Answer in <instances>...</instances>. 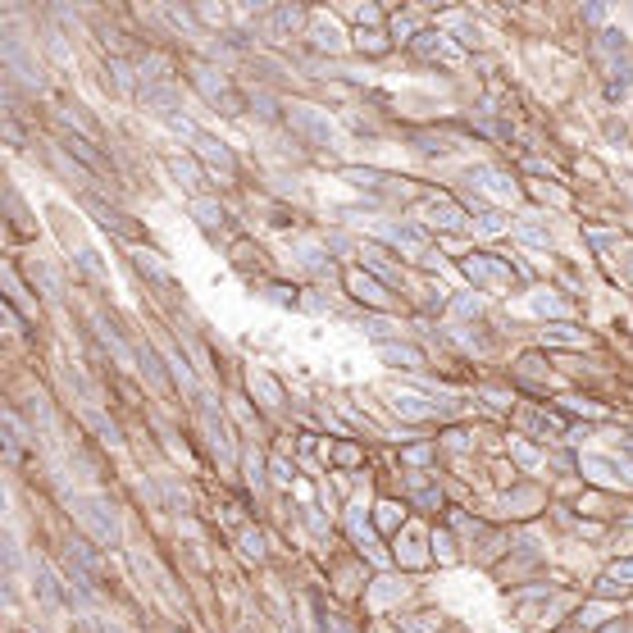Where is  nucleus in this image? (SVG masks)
<instances>
[{"instance_id":"1","label":"nucleus","mask_w":633,"mask_h":633,"mask_svg":"<svg viewBox=\"0 0 633 633\" xmlns=\"http://www.w3.org/2000/svg\"><path fill=\"white\" fill-rule=\"evenodd\" d=\"M64 506H68V520H78L92 542H101L105 551L123 547V520H119V506L105 497V492H74Z\"/></svg>"},{"instance_id":"2","label":"nucleus","mask_w":633,"mask_h":633,"mask_svg":"<svg viewBox=\"0 0 633 633\" xmlns=\"http://www.w3.org/2000/svg\"><path fill=\"white\" fill-rule=\"evenodd\" d=\"M283 123H288V132L297 137V142H306V147H315V151L337 147V123L328 119V110H324V105L288 101V105H283Z\"/></svg>"},{"instance_id":"3","label":"nucleus","mask_w":633,"mask_h":633,"mask_svg":"<svg viewBox=\"0 0 633 633\" xmlns=\"http://www.w3.org/2000/svg\"><path fill=\"white\" fill-rule=\"evenodd\" d=\"M192 156L205 165V174H210V178H215V174L237 178V156H233V147H228V142H219L215 132H201L196 142H192Z\"/></svg>"},{"instance_id":"4","label":"nucleus","mask_w":633,"mask_h":633,"mask_svg":"<svg viewBox=\"0 0 633 633\" xmlns=\"http://www.w3.org/2000/svg\"><path fill=\"white\" fill-rule=\"evenodd\" d=\"M83 205H87V215H96V224H101V228H110L114 237H128V242L142 237V224H132V215H123V210H119L114 201H105L101 192L83 196Z\"/></svg>"},{"instance_id":"5","label":"nucleus","mask_w":633,"mask_h":633,"mask_svg":"<svg viewBox=\"0 0 633 633\" xmlns=\"http://www.w3.org/2000/svg\"><path fill=\"white\" fill-rule=\"evenodd\" d=\"M128 260H132L137 278H142L147 288H156V292H174V269L165 264V255H160V251H151V246H137Z\"/></svg>"},{"instance_id":"6","label":"nucleus","mask_w":633,"mask_h":633,"mask_svg":"<svg viewBox=\"0 0 633 633\" xmlns=\"http://www.w3.org/2000/svg\"><path fill=\"white\" fill-rule=\"evenodd\" d=\"M392 556H397L401 570H424L429 560H433V547H424V533L406 524V529L392 538Z\"/></svg>"},{"instance_id":"7","label":"nucleus","mask_w":633,"mask_h":633,"mask_svg":"<svg viewBox=\"0 0 633 633\" xmlns=\"http://www.w3.org/2000/svg\"><path fill=\"white\" fill-rule=\"evenodd\" d=\"M142 110L147 114H160L165 123L169 119H178V110H183V92H178V83H151V87H142Z\"/></svg>"},{"instance_id":"8","label":"nucleus","mask_w":633,"mask_h":633,"mask_svg":"<svg viewBox=\"0 0 633 633\" xmlns=\"http://www.w3.org/2000/svg\"><path fill=\"white\" fill-rule=\"evenodd\" d=\"M579 474L588 478V483H597V487H620V483H629V465H615L611 456H579Z\"/></svg>"},{"instance_id":"9","label":"nucleus","mask_w":633,"mask_h":633,"mask_svg":"<svg viewBox=\"0 0 633 633\" xmlns=\"http://www.w3.org/2000/svg\"><path fill=\"white\" fill-rule=\"evenodd\" d=\"M187 215H192L196 228H205L210 237H219L224 224H228V210H224L215 196H192V201H187Z\"/></svg>"},{"instance_id":"10","label":"nucleus","mask_w":633,"mask_h":633,"mask_svg":"<svg viewBox=\"0 0 633 633\" xmlns=\"http://www.w3.org/2000/svg\"><path fill=\"white\" fill-rule=\"evenodd\" d=\"M346 288H351V297H356V301H365V306H374V310H392V306H397L392 297H383L388 288L379 283L374 273H361V269H351V273H346Z\"/></svg>"},{"instance_id":"11","label":"nucleus","mask_w":633,"mask_h":633,"mask_svg":"<svg viewBox=\"0 0 633 633\" xmlns=\"http://www.w3.org/2000/svg\"><path fill=\"white\" fill-rule=\"evenodd\" d=\"M165 165H169V174L187 187V192H196V196H205V187H210V174H205V165L196 160V156H165Z\"/></svg>"},{"instance_id":"12","label":"nucleus","mask_w":633,"mask_h":633,"mask_svg":"<svg viewBox=\"0 0 633 633\" xmlns=\"http://www.w3.org/2000/svg\"><path fill=\"white\" fill-rule=\"evenodd\" d=\"M83 419H87V429L96 433V442H101V447H110L114 456L123 451V429L114 424V419H110L105 410H96V406H87V410H83Z\"/></svg>"},{"instance_id":"13","label":"nucleus","mask_w":633,"mask_h":633,"mask_svg":"<svg viewBox=\"0 0 633 633\" xmlns=\"http://www.w3.org/2000/svg\"><path fill=\"white\" fill-rule=\"evenodd\" d=\"M306 37H310L315 50H328V55H342V50H346V32H342L333 19H324V14L310 19V32H306Z\"/></svg>"},{"instance_id":"14","label":"nucleus","mask_w":633,"mask_h":633,"mask_svg":"<svg viewBox=\"0 0 633 633\" xmlns=\"http://www.w3.org/2000/svg\"><path fill=\"white\" fill-rule=\"evenodd\" d=\"M388 406H392V415L415 419V424H424V419H433V415H438V406H429L419 392H392V397H388Z\"/></svg>"},{"instance_id":"15","label":"nucleus","mask_w":633,"mask_h":633,"mask_svg":"<svg viewBox=\"0 0 633 633\" xmlns=\"http://www.w3.org/2000/svg\"><path fill=\"white\" fill-rule=\"evenodd\" d=\"M379 237L392 242V246L406 251V255H424V233L410 228V224H379Z\"/></svg>"},{"instance_id":"16","label":"nucleus","mask_w":633,"mask_h":633,"mask_svg":"<svg viewBox=\"0 0 633 633\" xmlns=\"http://www.w3.org/2000/svg\"><path fill=\"white\" fill-rule=\"evenodd\" d=\"M237 556L246 560V566H264V560H269V538H264V529L242 524V533H237Z\"/></svg>"},{"instance_id":"17","label":"nucleus","mask_w":633,"mask_h":633,"mask_svg":"<svg viewBox=\"0 0 633 633\" xmlns=\"http://www.w3.org/2000/svg\"><path fill=\"white\" fill-rule=\"evenodd\" d=\"M406 593H410V579H406V575H401V579H397V575H379V579L370 584V606L383 611V606H392V602L406 597Z\"/></svg>"},{"instance_id":"18","label":"nucleus","mask_w":633,"mask_h":633,"mask_svg":"<svg viewBox=\"0 0 633 633\" xmlns=\"http://www.w3.org/2000/svg\"><path fill=\"white\" fill-rule=\"evenodd\" d=\"M379 361H388L392 370H424V351L401 346V342H379Z\"/></svg>"},{"instance_id":"19","label":"nucleus","mask_w":633,"mask_h":633,"mask_svg":"<svg viewBox=\"0 0 633 633\" xmlns=\"http://www.w3.org/2000/svg\"><path fill=\"white\" fill-rule=\"evenodd\" d=\"M28 269H32V288H41L50 301H64V278H59V269H55V264H46L41 255H32V264H28Z\"/></svg>"},{"instance_id":"20","label":"nucleus","mask_w":633,"mask_h":633,"mask_svg":"<svg viewBox=\"0 0 633 633\" xmlns=\"http://www.w3.org/2000/svg\"><path fill=\"white\" fill-rule=\"evenodd\" d=\"M429 547H433V560H438V566H460V560H465V542L460 538H451V529H438V533H429Z\"/></svg>"},{"instance_id":"21","label":"nucleus","mask_w":633,"mask_h":633,"mask_svg":"<svg viewBox=\"0 0 633 633\" xmlns=\"http://www.w3.org/2000/svg\"><path fill=\"white\" fill-rule=\"evenodd\" d=\"M246 388H251V392H260V406H269V410L283 406V383L269 379L264 370H251V374H246Z\"/></svg>"},{"instance_id":"22","label":"nucleus","mask_w":633,"mask_h":633,"mask_svg":"<svg viewBox=\"0 0 633 633\" xmlns=\"http://www.w3.org/2000/svg\"><path fill=\"white\" fill-rule=\"evenodd\" d=\"M41 50L59 64V68H74V46H68V32H59V28H46L41 32Z\"/></svg>"},{"instance_id":"23","label":"nucleus","mask_w":633,"mask_h":633,"mask_svg":"<svg viewBox=\"0 0 633 633\" xmlns=\"http://www.w3.org/2000/svg\"><path fill=\"white\" fill-rule=\"evenodd\" d=\"M374 524L397 538V533L406 529V506H401V502H379V506H374Z\"/></svg>"},{"instance_id":"24","label":"nucleus","mask_w":633,"mask_h":633,"mask_svg":"<svg viewBox=\"0 0 633 633\" xmlns=\"http://www.w3.org/2000/svg\"><path fill=\"white\" fill-rule=\"evenodd\" d=\"M397 629H406V633H442V611H419V615H397Z\"/></svg>"},{"instance_id":"25","label":"nucleus","mask_w":633,"mask_h":633,"mask_svg":"<svg viewBox=\"0 0 633 633\" xmlns=\"http://www.w3.org/2000/svg\"><path fill=\"white\" fill-rule=\"evenodd\" d=\"M429 224H433V228H465V215H460L456 205H447V201H442V205L433 201V205H429Z\"/></svg>"},{"instance_id":"26","label":"nucleus","mask_w":633,"mask_h":633,"mask_svg":"<svg viewBox=\"0 0 633 633\" xmlns=\"http://www.w3.org/2000/svg\"><path fill=\"white\" fill-rule=\"evenodd\" d=\"M511 460H520V465H524L529 474H538V469H547V456H542L538 447H529V442H520V438L511 442Z\"/></svg>"},{"instance_id":"27","label":"nucleus","mask_w":633,"mask_h":633,"mask_svg":"<svg viewBox=\"0 0 633 633\" xmlns=\"http://www.w3.org/2000/svg\"><path fill=\"white\" fill-rule=\"evenodd\" d=\"M246 487L255 492V497H264V487H269V478H264V456H260V451H246Z\"/></svg>"},{"instance_id":"28","label":"nucleus","mask_w":633,"mask_h":633,"mask_svg":"<svg viewBox=\"0 0 633 633\" xmlns=\"http://www.w3.org/2000/svg\"><path fill=\"white\" fill-rule=\"evenodd\" d=\"M361 255H365V264H370L379 278H388V283H401V269H392V264L383 260V251H379V246H361Z\"/></svg>"},{"instance_id":"29","label":"nucleus","mask_w":633,"mask_h":633,"mask_svg":"<svg viewBox=\"0 0 633 633\" xmlns=\"http://www.w3.org/2000/svg\"><path fill=\"white\" fill-rule=\"evenodd\" d=\"M606 579H611V584H620L624 593H633V556L611 560V566H606Z\"/></svg>"},{"instance_id":"30","label":"nucleus","mask_w":633,"mask_h":633,"mask_svg":"<svg viewBox=\"0 0 633 633\" xmlns=\"http://www.w3.org/2000/svg\"><path fill=\"white\" fill-rule=\"evenodd\" d=\"M351 37H356V50H361V55H365V50H370V55H383V50H388L383 32H374V28H370V32H365V28H356Z\"/></svg>"},{"instance_id":"31","label":"nucleus","mask_w":633,"mask_h":633,"mask_svg":"<svg viewBox=\"0 0 633 633\" xmlns=\"http://www.w3.org/2000/svg\"><path fill=\"white\" fill-rule=\"evenodd\" d=\"M269 474H273V483H278V487L292 483V460H288V456H273V460H269Z\"/></svg>"},{"instance_id":"32","label":"nucleus","mask_w":633,"mask_h":633,"mask_svg":"<svg viewBox=\"0 0 633 633\" xmlns=\"http://www.w3.org/2000/svg\"><path fill=\"white\" fill-rule=\"evenodd\" d=\"M433 451H438L433 442H415V447H406V451H401V460H410V465H424Z\"/></svg>"},{"instance_id":"33","label":"nucleus","mask_w":633,"mask_h":633,"mask_svg":"<svg viewBox=\"0 0 633 633\" xmlns=\"http://www.w3.org/2000/svg\"><path fill=\"white\" fill-rule=\"evenodd\" d=\"M361 324H365V333H374V337H388V333H401L397 324H383V319H374V315H365Z\"/></svg>"}]
</instances>
